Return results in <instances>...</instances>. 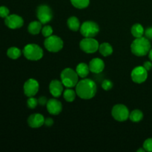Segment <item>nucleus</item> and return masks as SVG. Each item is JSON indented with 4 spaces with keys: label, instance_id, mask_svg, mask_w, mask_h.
<instances>
[{
    "label": "nucleus",
    "instance_id": "1",
    "mask_svg": "<svg viewBox=\"0 0 152 152\" xmlns=\"http://www.w3.org/2000/svg\"><path fill=\"white\" fill-rule=\"evenodd\" d=\"M96 85L91 79H83L78 82L76 86V93L83 99H91L96 95Z\"/></svg>",
    "mask_w": 152,
    "mask_h": 152
},
{
    "label": "nucleus",
    "instance_id": "2",
    "mask_svg": "<svg viewBox=\"0 0 152 152\" xmlns=\"http://www.w3.org/2000/svg\"><path fill=\"white\" fill-rule=\"evenodd\" d=\"M151 42L146 37L136 38L131 45V50L133 54L137 56H143L149 53L151 50Z\"/></svg>",
    "mask_w": 152,
    "mask_h": 152
},
{
    "label": "nucleus",
    "instance_id": "3",
    "mask_svg": "<svg viewBox=\"0 0 152 152\" xmlns=\"http://www.w3.org/2000/svg\"><path fill=\"white\" fill-rule=\"evenodd\" d=\"M61 82L63 86L66 88H74L76 87L78 83L79 76L77 71L73 70L72 68H65L61 73Z\"/></svg>",
    "mask_w": 152,
    "mask_h": 152
},
{
    "label": "nucleus",
    "instance_id": "4",
    "mask_svg": "<svg viewBox=\"0 0 152 152\" xmlns=\"http://www.w3.org/2000/svg\"><path fill=\"white\" fill-rule=\"evenodd\" d=\"M23 54L27 59L31 61L39 60L43 56V50L37 44H28L23 48Z\"/></svg>",
    "mask_w": 152,
    "mask_h": 152
},
{
    "label": "nucleus",
    "instance_id": "5",
    "mask_svg": "<svg viewBox=\"0 0 152 152\" xmlns=\"http://www.w3.org/2000/svg\"><path fill=\"white\" fill-rule=\"evenodd\" d=\"M44 45L49 52L56 53L62 50L63 48V41L60 37L51 35L46 38L44 42Z\"/></svg>",
    "mask_w": 152,
    "mask_h": 152
},
{
    "label": "nucleus",
    "instance_id": "6",
    "mask_svg": "<svg viewBox=\"0 0 152 152\" xmlns=\"http://www.w3.org/2000/svg\"><path fill=\"white\" fill-rule=\"evenodd\" d=\"M99 32V27L93 21H86L80 26V33L84 37H96Z\"/></svg>",
    "mask_w": 152,
    "mask_h": 152
},
{
    "label": "nucleus",
    "instance_id": "7",
    "mask_svg": "<svg viewBox=\"0 0 152 152\" xmlns=\"http://www.w3.org/2000/svg\"><path fill=\"white\" fill-rule=\"evenodd\" d=\"M111 114L114 120L119 122H124L129 118V112L127 107L123 104L115 105L112 108Z\"/></svg>",
    "mask_w": 152,
    "mask_h": 152
},
{
    "label": "nucleus",
    "instance_id": "8",
    "mask_svg": "<svg viewBox=\"0 0 152 152\" xmlns=\"http://www.w3.org/2000/svg\"><path fill=\"white\" fill-rule=\"evenodd\" d=\"M80 47L83 51L86 53H94L99 50V42L92 37H85L81 40Z\"/></svg>",
    "mask_w": 152,
    "mask_h": 152
},
{
    "label": "nucleus",
    "instance_id": "9",
    "mask_svg": "<svg viewBox=\"0 0 152 152\" xmlns=\"http://www.w3.org/2000/svg\"><path fill=\"white\" fill-rule=\"evenodd\" d=\"M37 16L42 24H47L53 19V12L49 6L42 4L37 7Z\"/></svg>",
    "mask_w": 152,
    "mask_h": 152
},
{
    "label": "nucleus",
    "instance_id": "10",
    "mask_svg": "<svg viewBox=\"0 0 152 152\" xmlns=\"http://www.w3.org/2000/svg\"><path fill=\"white\" fill-rule=\"evenodd\" d=\"M131 77L134 83L141 84L148 78V71L143 66H137L132 70Z\"/></svg>",
    "mask_w": 152,
    "mask_h": 152
},
{
    "label": "nucleus",
    "instance_id": "11",
    "mask_svg": "<svg viewBox=\"0 0 152 152\" xmlns=\"http://www.w3.org/2000/svg\"><path fill=\"white\" fill-rule=\"evenodd\" d=\"M4 24L10 29H19L24 25V19L17 14H10L4 19Z\"/></svg>",
    "mask_w": 152,
    "mask_h": 152
},
{
    "label": "nucleus",
    "instance_id": "12",
    "mask_svg": "<svg viewBox=\"0 0 152 152\" xmlns=\"http://www.w3.org/2000/svg\"><path fill=\"white\" fill-rule=\"evenodd\" d=\"M39 88V85L38 82L34 79H29L24 84V94L28 97L34 96L38 93Z\"/></svg>",
    "mask_w": 152,
    "mask_h": 152
},
{
    "label": "nucleus",
    "instance_id": "13",
    "mask_svg": "<svg viewBox=\"0 0 152 152\" xmlns=\"http://www.w3.org/2000/svg\"><path fill=\"white\" fill-rule=\"evenodd\" d=\"M47 109L51 115H58L62 111V105L61 102L56 99H50L47 102Z\"/></svg>",
    "mask_w": 152,
    "mask_h": 152
},
{
    "label": "nucleus",
    "instance_id": "14",
    "mask_svg": "<svg viewBox=\"0 0 152 152\" xmlns=\"http://www.w3.org/2000/svg\"><path fill=\"white\" fill-rule=\"evenodd\" d=\"M63 86L62 82L57 80H52L49 85V91H50V94L55 98L60 96L64 91Z\"/></svg>",
    "mask_w": 152,
    "mask_h": 152
},
{
    "label": "nucleus",
    "instance_id": "15",
    "mask_svg": "<svg viewBox=\"0 0 152 152\" xmlns=\"http://www.w3.org/2000/svg\"><path fill=\"white\" fill-rule=\"evenodd\" d=\"M28 124L33 129L40 128L45 124V118L40 114H33L28 117Z\"/></svg>",
    "mask_w": 152,
    "mask_h": 152
},
{
    "label": "nucleus",
    "instance_id": "16",
    "mask_svg": "<svg viewBox=\"0 0 152 152\" xmlns=\"http://www.w3.org/2000/svg\"><path fill=\"white\" fill-rule=\"evenodd\" d=\"M89 69L94 74H100L105 68V63L103 60L99 58H94L89 62Z\"/></svg>",
    "mask_w": 152,
    "mask_h": 152
},
{
    "label": "nucleus",
    "instance_id": "17",
    "mask_svg": "<svg viewBox=\"0 0 152 152\" xmlns=\"http://www.w3.org/2000/svg\"><path fill=\"white\" fill-rule=\"evenodd\" d=\"M42 24L39 21H33L28 25V31L32 35H37L42 31Z\"/></svg>",
    "mask_w": 152,
    "mask_h": 152
},
{
    "label": "nucleus",
    "instance_id": "18",
    "mask_svg": "<svg viewBox=\"0 0 152 152\" xmlns=\"http://www.w3.org/2000/svg\"><path fill=\"white\" fill-rule=\"evenodd\" d=\"M76 71H77V74L81 78H86L89 74V66L85 62H81V63L78 64V65L76 68Z\"/></svg>",
    "mask_w": 152,
    "mask_h": 152
},
{
    "label": "nucleus",
    "instance_id": "19",
    "mask_svg": "<svg viewBox=\"0 0 152 152\" xmlns=\"http://www.w3.org/2000/svg\"><path fill=\"white\" fill-rule=\"evenodd\" d=\"M67 24H68V28L73 31H77L79 29H80V26H81L80 20L76 16H71L68 18Z\"/></svg>",
    "mask_w": 152,
    "mask_h": 152
},
{
    "label": "nucleus",
    "instance_id": "20",
    "mask_svg": "<svg viewBox=\"0 0 152 152\" xmlns=\"http://www.w3.org/2000/svg\"><path fill=\"white\" fill-rule=\"evenodd\" d=\"M131 33H132V34L135 38H140V37H143L145 30H144L142 25H140L139 23H136L132 27Z\"/></svg>",
    "mask_w": 152,
    "mask_h": 152
},
{
    "label": "nucleus",
    "instance_id": "21",
    "mask_svg": "<svg viewBox=\"0 0 152 152\" xmlns=\"http://www.w3.org/2000/svg\"><path fill=\"white\" fill-rule=\"evenodd\" d=\"M99 51L102 56H108L112 54L113 53V48L109 43L103 42L101 45H99Z\"/></svg>",
    "mask_w": 152,
    "mask_h": 152
},
{
    "label": "nucleus",
    "instance_id": "22",
    "mask_svg": "<svg viewBox=\"0 0 152 152\" xmlns=\"http://www.w3.org/2000/svg\"><path fill=\"white\" fill-rule=\"evenodd\" d=\"M22 55V50L16 47H10L7 50V56L11 59H17Z\"/></svg>",
    "mask_w": 152,
    "mask_h": 152
},
{
    "label": "nucleus",
    "instance_id": "23",
    "mask_svg": "<svg viewBox=\"0 0 152 152\" xmlns=\"http://www.w3.org/2000/svg\"><path fill=\"white\" fill-rule=\"evenodd\" d=\"M143 118V114L139 109L133 110L129 114V119L133 123H139Z\"/></svg>",
    "mask_w": 152,
    "mask_h": 152
},
{
    "label": "nucleus",
    "instance_id": "24",
    "mask_svg": "<svg viewBox=\"0 0 152 152\" xmlns=\"http://www.w3.org/2000/svg\"><path fill=\"white\" fill-rule=\"evenodd\" d=\"M76 96H77V93L71 88H67L63 91L64 99L68 102H71L74 101Z\"/></svg>",
    "mask_w": 152,
    "mask_h": 152
},
{
    "label": "nucleus",
    "instance_id": "25",
    "mask_svg": "<svg viewBox=\"0 0 152 152\" xmlns=\"http://www.w3.org/2000/svg\"><path fill=\"white\" fill-rule=\"evenodd\" d=\"M74 7L78 9H84L89 5L90 0H71Z\"/></svg>",
    "mask_w": 152,
    "mask_h": 152
},
{
    "label": "nucleus",
    "instance_id": "26",
    "mask_svg": "<svg viewBox=\"0 0 152 152\" xmlns=\"http://www.w3.org/2000/svg\"><path fill=\"white\" fill-rule=\"evenodd\" d=\"M38 104H39L38 99L34 98V96L28 97V100H27V105H28V108H31V109H34V108H37Z\"/></svg>",
    "mask_w": 152,
    "mask_h": 152
},
{
    "label": "nucleus",
    "instance_id": "27",
    "mask_svg": "<svg viewBox=\"0 0 152 152\" xmlns=\"http://www.w3.org/2000/svg\"><path fill=\"white\" fill-rule=\"evenodd\" d=\"M42 34L45 37H48L53 34V28L50 25H45L42 28Z\"/></svg>",
    "mask_w": 152,
    "mask_h": 152
},
{
    "label": "nucleus",
    "instance_id": "28",
    "mask_svg": "<svg viewBox=\"0 0 152 152\" xmlns=\"http://www.w3.org/2000/svg\"><path fill=\"white\" fill-rule=\"evenodd\" d=\"M102 88L105 91H109L113 88V83L110 80H105L102 83Z\"/></svg>",
    "mask_w": 152,
    "mask_h": 152
},
{
    "label": "nucleus",
    "instance_id": "29",
    "mask_svg": "<svg viewBox=\"0 0 152 152\" xmlns=\"http://www.w3.org/2000/svg\"><path fill=\"white\" fill-rule=\"evenodd\" d=\"M143 148L145 151L152 152V138H148L145 140L143 143Z\"/></svg>",
    "mask_w": 152,
    "mask_h": 152
},
{
    "label": "nucleus",
    "instance_id": "30",
    "mask_svg": "<svg viewBox=\"0 0 152 152\" xmlns=\"http://www.w3.org/2000/svg\"><path fill=\"white\" fill-rule=\"evenodd\" d=\"M10 15V10L5 6H0V17L5 19Z\"/></svg>",
    "mask_w": 152,
    "mask_h": 152
},
{
    "label": "nucleus",
    "instance_id": "31",
    "mask_svg": "<svg viewBox=\"0 0 152 152\" xmlns=\"http://www.w3.org/2000/svg\"><path fill=\"white\" fill-rule=\"evenodd\" d=\"M144 34L147 39H148L149 40H152V27H149L147 29H145Z\"/></svg>",
    "mask_w": 152,
    "mask_h": 152
},
{
    "label": "nucleus",
    "instance_id": "32",
    "mask_svg": "<svg viewBox=\"0 0 152 152\" xmlns=\"http://www.w3.org/2000/svg\"><path fill=\"white\" fill-rule=\"evenodd\" d=\"M48 101V100L47 98H46L45 96H40V97L38 99L39 104L40 105H42V106L47 105Z\"/></svg>",
    "mask_w": 152,
    "mask_h": 152
},
{
    "label": "nucleus",
    "instance_id": "33",
    "mask_svg": "<svg viewBox=\"0 0 152 152\" xmlns=\"http://www.w3.org/2000/svg\"><path fill=\"white\" fill-rule=\"evenodd\" d=\"M142 66H143L148 71H151L152 68V62H150V61H146V62H144Z\"/></svg>",
    "mask_w": 152,
    "mask_h": 152
},
{
    "label": "nucleus",
    "instance_id": "34",
    "mask_svg": "<svg viewBox=\"0 0 152 152\" xmlns=\"http://www.w3.org/2000/svg\"><path fill=\"white\" fill-rule=\"evenodd\" d=\"M53 124V120L52 118H47L45 119V124L46 126H51Z\"/></svg>",
    "mask_w": 152,
    "mask_h": 152
},
{
    "label": "nucleus",
    "instance_id": "35",
    "mask_svg": "<svg viewBox=\"0 0 152 152\" xmlns=\"http://www.w3.org/2000/svg\"><path fill=\"white\" fill-rule=\"evenodd\" d=\"M148 57H149V59H151V61L152 62V49L150 50L149 53H148Z\"/></svg>",
    "mask_w": 152,
    "mask_h": 152
},
{
    "label": "nucleus",
    "instance_id": "36",
    "mask_svg": "<svg viewBox=\"0 0 152 152\" xmlns=\"http://www.w3.org/2000/svg\"><path fill=\"white\" fill-rule=\"evenodd\" d=\"M145 148H140V149H138L137 150V152H145Z\"/></svg>",
    "mask_w": 152,
    "mask_h": 152
}]
</instances>
